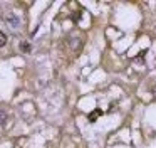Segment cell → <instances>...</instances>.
I'll list each match as a JSON object with an SVG mask.
<instances>
[{"label": "cell", "instance_id": "6da1fadb", "mask_svg": "<svg viewBox=\"0 0 156 148\" xmlns=\"http://www.w3.org/2000/svg\"><path fill=\"white\" fill-rule=\"evenodd\" d=\"M101 114H102V111L99 109V108H96V109H94V111H92V113H91V114H89V116H87V120L91 121V123H94V121L98 120V118L101 116Z\"/></svg>", "mask_w": 156, "mask_h": 148}, {"label": "cell", "instance_id": "7a4b0ae2", "mask_svg": "<svg viewBox=\"0 0 156 148\" xmlns=\"http://www.w3.org/2000/svg\"><path fill=\"white\" fill-rule=\"evenodd\" d=\"M5 44H7V35H5L2 30H0V47H4Z\"/></svg>", "mask_w": 156, "mask_h": 148}, {"label": "cell", "instance_id": "277c9868", "mask_svg": "<svg viewBox=\"0 0 156 148\" xmlns=\"http://www.w3.org/2000/svg\"><path fill=\"white\" fill-rule=\"evenodd\" d=\"M5 120H7V113L4 109H0V124H4Z\"/></svg>", "mask_w": 156, "mask_h": 148}, {"label": "cell", "instance_id": "3957f363", "mask_svg": "<svg viewBox=\"0 0 156 148\" xmlns=\"http://www.w3.org/2000/svg\"><path fill=\"white\" fill-rule=\"evenodd\" d=\"M20 49L24 50V52H30V44H29V42H22L20 44Z\"/></svg>", "mask_w": 156, "mask_h": 148}, {"label": "cell", "instance_id": "5b68a950", "mask_svg": "<svg viewBox=\"0 0 156 148\" xmlns=\"http://www.w3.org/2000/svg\"><path fill=\"white\" fill-rule=\"evenodd\" d=\"M153 94H154V96H156V87H154V89H153Z\"/></svg>", "mask_w": 156, "mask_h": 148}]
</instances>
